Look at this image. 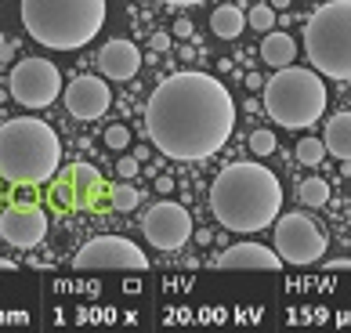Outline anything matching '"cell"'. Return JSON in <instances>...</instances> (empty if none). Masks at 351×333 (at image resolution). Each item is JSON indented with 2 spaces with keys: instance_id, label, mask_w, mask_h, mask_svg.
Instances as JSON below:
<instances>
[{
  "instance_id": "cell-20",
  "label": "cell",
  "mask_w": 351,
  "mask_h": 333,
  "mask_svg": "<svg viewBox=\"0 0 351 333\" xmlns=\"http://www.w3.org/2000/svg\"><path fill=\"white\" fill-rule=\"evenodd\" d=\"M109 203H112V210L131 214L138 203H141V196H138V188H134V185H127L123 177H120V185H112V188H109Z\"/></svg>"
},
{
  "instance_id": "cell-28",
  "label": "cell",
  "mask_w": 351,
  "mask_h": 333,
  "mask_svg": "<svg viewBox=\"0 0 351 333\" xmlns=\"http://www.w3.org/2000/svg\"><path fill=\"white\" fill-rule=\"evenodd\" d=\"M174 36H192V22L189 18H178L174 22Z\"/></svg>"
},
{
  "instance_id": "cell-1",
  "label": "cell",
  "mask_w": 351,
  "mask_h": 333,
  "mask_svg": "<svg viewBox=\"0 0 351 333\" xmlns=\"http://www.w3.org/2000/svg\"><path fill=\"white\" fill-rule=\"evenodd\" d=\"M236 127V101L210 73L181 69L156 84L145 106V134L171 160H210Z\"/></svg>"
},
{
  "instance_id": "cell-30",
  "label": "cell",
  "mask_w": 351,
  "mask_h": 333,
  "mask_svg": "<svg viewBox=\"0 0 351 333\" xmlns=\"http://www.w3.org/2000/svg\"><path fill=\"white\" fill-rule=\"evenodd\" d=\"M0 272H19V264L11 258H0Z\"/></svg>"
},
{
  "instance_id": "cell-32",
  "label": "cell",
  "mask_w": 351,
  "mask_h": 333,
  "mask_svg": "<svg viewBox=\"0 0 351 333\" xmlns=\"http://www.w3.org/2000/svg\"><path fill=\"white\" fill-rule=\"evenodd\" d=\"M246 84H250V87H265V80H261L257 73H250V76H246Z\"/></svg>"
},
{
  "instance_id": "cell-17",
  "label": "cell",
  "mask_w": 351,
  "mask_h": 333,
  "mask_svg": "<svg viewBox=\"0 0 351 333\" xmlns=\"http://www.w3.org/2000/svg\"><path fill=\"white\" fill-rule=\"evenodd\" d=\"M246 29V15L236 4H221L210 15V33L221 36V40H236V36Z\"/></svg>"
},
{
  "instance_id": "cell-6",
  "label": "cell",
  "mask_w": 351,
  "mask_h": 333,
  "mask_svg": "<svg viewBox=\"0 0 351 333\" xmlns=\"http://www.w3.org/2000/svg\"><path fill=\"white\" fill-rule=\"evenodd\" d=\"M304 55L330 80H351V0H326L304 25Z\"/></svg>"
},
{
  "instance_id": "cell-18",
  "label": "cell",
  "mask_w": 351,
  "mask_h": 333,
  "mask_svg": "<svg viewBox=\"0 0 351 333\" xmlns=\"http://www.w3.org/2000/svg\"><path fill=\"white\" fill-rule=\"evenodd\" d=\"M297 196H301L304 207H326L330 203V182L326 177H308V182H301V188H297Z\"/></svg>"
},
{
  "instance_id": "cell-4",
  "label": "cell",
  "mask_w": 351,
  "mask_h": 333,
  "mask_svg": "<svg viewBox=\"0 0 351 333\" xmlns=\"http://www.w3.org/2000/svg\"><path fill=\"white\" fill-rule=\"evenodd\" d=\"M22 25L51 51H80L106 25V0H22Z\"/></svg>"
},
{
  "instance_id": "cell-7",
  "label": "cell",
  "mask_w": 351,
  "mask_h": 333,
  "mask_svg": "<svg viewBox=\"0 0 351 333\" xmlns=\"http://www.w3.org/2000/svg\"><path fill=\"white\" fill-rule=\"evenodd\" d=\"M76 272H145V250L127 236H95L87 239L73 258Z\"/></svg>"
},
{
  "instance_id": "cell-33",
  "label": "cell",
  "mask_w": 351,
  "mask_h": 333,
  "mask_svg": "<svg viewBox=\"0 0 351 333\" xmlns=\"http://www.w3.org/2000/svg\"><path fill=\"white\" fill-rule=\"evenodd\" d=\"M156 188H160V192H171V188H174V182H171V177H160V185H156Z\"/></svg>"
},
{
  "instance_id": "cell-9",
  "label": "cell",
  "mask_w": 351,
  "mask_h": 333,
  "mask_svg": "<svg viewBox=\"0 0 351 333\" xmlns=\"http://www.w3.org/2000/svg\"><path fill=\"white\" fill-rule=\"evenodd\" d=\"M330 239L308 214L276 217V254L286 264H315L326 254Z\"/></svg>"
},
{
  "instance_id": "cell-34",
  "label": "cell",
  "mask_w": 351,
  "mask_h": 333,
  "mask_svg": "<svg viewBox=\"0 0 351 333\" xmlns=\"http://www.w3.org/2000/svg\"><path fill=\"white\" fill-rule=\"evenodd\" d=\"M271 8H290V0H268Z\"/></svg>"
},
{
  "instance_id": "cell-27",
  "label": "cell",
  "mask_w": 351,
  "mask_h": 333,
  "mask_svg": "<svg viewBox=\"0 0 351 333\" xmlns=\"http://www.w3.org/2000/svg\"><path fill=\"white\" fill-rule=\"evenodd\" d=\"M152 51H171V33H152Z\"/></svg>"
},
{
  "instance_id": "cell-31",
  "label": "cell",
  "mask_w": 351,
  "mask_h": 333,
  "mask_svg": "<svg viewBox=\"0 0 351 333\" xmlns=\"http://www.w3.org/2000/svg\"><path fill=\"white\" fill-rule=\"evenodd\" d=\"M163 4H178V8H192V4H203V0H163Z\"/></svg>"
},
{
  "instance_id": "cell-5",
  "label": "cell",
  "mask_w": 351,
  "mask_h": 333,
  "mask_svg": "<svg viewBox=\"0 0 351 333\" xmlns=\"http://www.w3.org/2000/svg\"><path fill=\"white\" fill-rule=\"evenodd\" d=\"M326 84L315 69H293L282 66L271 80L265 84V112L279 127H315L326 112Z\"/></svg>"
},
{
  "instance_id": "cell-23",
  "label": "cell",
  "mask_w": 351,
  "mask_h": 333,
  "mask_svg": "<svg viewBox=\"0 0 351 333\" xmlns=\"http://www.w3.org/2000/svg\"><path fill=\"white\" fill-rule=\"evenodd\" d=\"M250 152H254V156H271V152H276V134H271L268 127L254 131L250 134Z\"/></svg>"
},
{
  "instance_id": "cell-15",
  "label": "cell",
  "mask_w": 351,
  "mask_h": 333,
  "mask_svg": "<svg viewBox=\"0 0 351 333\" xmlns=\"http://www.w3.org/2000/svg\"><path fill=\"white\" fill-rule=\"evenodd\" d=\"M326 152L337 160L351 163V112H337V116H330L326 123Z\"/></svg>"
},
{
  "instance_id": "cell-25",
  "label": "cell",
  "mask_w": 351,
  "mask_h": 333,
  "mask_svg": "<svg viewBox=\"0 0 351 333\" xmlns=\"http://www.w3.org/2000/svg\"><path fill=\"white\" fill-rule=\"evenodd\" d=\"M106 145H109V149H116V152L127 149V145H131V131H127L123 123H112V127H106Z\"/></svg>"
},
{
  "instance_id": "cell-2",
  "label": "cell",
  "mask_w": 351,
  "mask_h": 333,
  "mask_svg": "<svg viewBox=\"0 0 351 333\" xmlns=\"http://www.w3.org/2000/svg\"><path fill=\"white\" fill-rule=\"evenodd\" d=\"M210 214L228 232H261L282 214V185L265 163H228L210 185Z\"/></svg>"
},
{
  "instance_id": "cell-11",
  "label": "cell",
  "mask_w": 351,
  "mask_h": 333,
  "mask_svg": "<svg viewBox=\"0 0 351 333\" xmlns=\"http://www.w3.org/2000/svg\"><path fill=\"white\" fill-rule=\"evenodd\" d=\"M47 236V210L36 203H19L0 214V239L15 250H33Z\"/></svg>"
},
{
  "instance_id": "cell-3",
  "label": "cell",
  "mask_w": 351,
  "mask_h": 333,
  "mask_svg": "<svg viewBox=\"0 0 351 333\" xmlns=\"http://www.w3.org/2000/svg\"><path fill=\"white\" fill-rule=\"evenodd\" d=\"M58 163L62 142L51 123L36 116H19L0 127V177L8 185H47L58 174Z\"/></svg>"
},
{
  "instance_id": "cell-10",
  "label": "cell",
  "mask_w": 351,
  "mask_h": 333,
  "mask_svg": "<svg viewBox=\"0 0 351 333\" xmlns=\"http://www.w3.org/2000/svg\"><path fill=\"white\" fill-rule=\"evenodd\" d=\"M141 232H145V239L156 250H181L192 236H196V225H192V214L181 207V203L160 199L149 207L145 217H141Z\"/></svg>"
},
{
  "instance_id": "cell-21",
  "label": "cell",
  "mask_w": 351,
  "mask_h": 333,
  "mask_svg": "<svg viewBox=\"0 0 351 333\" xmlns=\"http://www.w3.org/2000/svg\"><path fill=\"white\" fill-rule=\"evenodd\" d=\"M297 160L304 166H319L326 160V142H322V138H301V142H297Z\"/></svg>"
},
{
  "instance_id": "cell-16",
  "label": "cell",
  "mask_w": 351,
  "mask_h": 333,
  "mask_svg": "<svg viewBox=\"0 0 351 333\" xmlns=\"http://www.w3.org/2000/svg\"><path fill=\"white\" fill-rule=\"evenodd\" d=\"M261 58L268 62L271 69L293 66V58H297L293 36H290V33H265V40H261Z\"/></svg>"
},
{
  "instance_id": "cell-22",
  "label": "cell",
  "mask_w": 351,
  "mask_h": 333,
  "mask_svg": "<svg viewBox=\"0 0 351 333\" xmlns=\"http://www.w3.org/2000/svg\"><path fill=\"white\" fill-rule=\"evenodd\" d=\"M246 25H254L257 33H271V25H276V8L271 4H254L250 15H246Z\"/></svg>"
},
{
  "instance_id": "cell-12",
  "label": "cell",
  "mask_w": 351,
  "mask_h": 333,
  "mask_svg": "<svg viewBox=\"0 0 351 333\" xmlns=\"http://www.w3.org/2000/svg\"><path fill=\"white\" fill-rule=\"evenodd\" d=\"M112 106V95H109V84L101 76H76V80L66 84V109L69 116L76 120H98L106 116Z\"/></svg>"
},
{
  "instance_id": "cell-19",
  "label": "cell",
  "mask_w": 351,
  "mask_h": 333,
  "mask_svg": "<svg viewBox=\"0 0 351 333\" xmlns=\"http://www.w3.org/2000/svg\"><path fill=\"white\" fill-rule=\"evenodd\" d=\"M69 177H73V185L80 188V192H87V196H98V188L106 185V182H101V174L90 163H73L69 166Z\"/></svg>"
},
{
  "instance_id": "cell-29",
  "label": "cell",
  "mask_w": 351,
  "mask_h": 333,
  "mask_svg": "<svg viewBox=\"0 0 351 333\" xmlns=\"http://www.w3.org/2000/svg\"><path fill=\"white\" fill-rule=\"evenodd\" d=\"M326 272H351V261H348V258H341V261H330V264H326Z\"/></svg>"
},
{
  "instance_id": "cell-14",
  "label": "cell",
  "mask_w": 351,
  "mask_h": 333,
  "mask_svg": "<svg viewBox=\"0 0 351 333\" xmlns=\"http://www.w3.org/2000/svg\"><path fill=\"white\" fill-rule=\"evenodd\" d=\"M98 69L101 76H109V80H131L138 76L141 69V51L131 44V40H109L106 47L98 51Z\"/></svg>"
},
{
  "instance_id": "cell-24",
  "label": "cell",
  "mask_w": 351,
  "mask_h": 333,
  "mask_svg": "<svg viewBox=\"0 0 351 333\" xmlns=\"http://www.w3.org/2000/svg\"><path fill=\"white\" fill-rule=\"evenodd\" d=\"M76 192H80V188H76V185H73V177L66 174V177H62V182L55 185V199L62 203V207H80L84 199L76 196Z\"/></svg>"
},
{
  "instance_id": "cell-13",
  "label": "cell",
  "mask_w": 351,
  "mask_h": 333,
  "mask_svg": "<svg viewBox=\"0 0 351 333\" xmlns=\"http://www.w3.org/2000/svg\"><path fill=\"white\" fill-rule=\"evenodd\" d=\"M282 258L276 250L261 247V243H232V247L217 258L221 272H282Z\"/></svg>"
},
{
  "instance_id": "cell-26",
  "label": "cell",
  "mask_w": 351,
  "mask_h": 333,
  "mask_svg": "<svg viewBox=\"0 0 351 333\" xmlns=\"http://www.w3.org/2000/svg\"><path fill=\"white\" fill-rule=\"evenodd\" d=\"M116 171H120L123 182H131V177L138 174V160H134V156H123L120 163H116Z\"/></svg>"
},
{
  "instance_id": "cell-8",
  "label": "cell",
  "mask_w": 351,
  "mask_h": 333,
  "mask_svg": "<svg viewBox=\"0 0 351 333\" xmlns=\"http://www.w3.org/2000/svg\"><path fill=\"white\" fill-rule=\"evenodd\" d=\"M11 98L25 109H47L62 95V73L47 58H22L8 76Z\"/></svg>"
}]
</instances>
